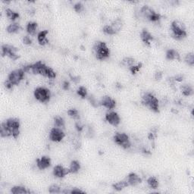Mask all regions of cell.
Instances as JSON below:
<instances>
[{
	"label": "cell",
	"instance_id": "4fadbf2b",
	"mask_svg": "<svg viewBox=\"0 0 194 194\" xmlns=\"http://www.w3.org/2000/svg\"><path fill=\"white\" fill-rule=\"evenodd\" d=\"M36 161L37 167L40 170L48 169L51 165V159L48 156H42L40 158H37Z\"/></svg>",
	"mask_w": 194,
	"mask_h": 194
},
{
	"label": "cell",
	"instance_id": "60d3db41",
	"mask_svg": "<svg viewBox=\"0 0 194 194\" xmlns=\"http://www.w3.org/2000/svg\"><path fill=\"white\" fill-rule=\"evenodd\" d=\"M32 68V64H28V65H25L22 68L24 72H29Z\"/></svg>",
	"mask_w": 194,
	"mask_h": 194
},
{
	"label": "cell",
	"instance_id": "ffe728a7",
	"mask_svg": "<svg viewBox=\"0 0 194 194\" xmlns=\"http://www.w3.org/2000/svg\"><path fill=\"white\" fill-rule=\"evenodd\" d=\"M38 27V24L36 22L30 21L27 24V31L29 34L35 35L37 31V29Z\"/></svg>",
	"mask_w": 194,
	"mask_h": 194
},
{
	"label": "cell",
	"instance_id": "6da1fadb",
	"mask_svg": "<svg viewBox=\"0 0 194 194\" xmlns=\"http://www.w3.org/2000/svg\"><path fill=\"white\" fill-rule=\"evenodd\" d=\"M31 71L34 74H40L50 79L56 78V72L40 61L32 64Z\"/></svg>",
	"mask_w": 194,
	"mask_h": 194
},
{
	"label": "cell",
	"instance_id": "9a60e30c",
	"mask_svg": "<svg viewBox=\"0 0 194 194\" xmlns=\"http://www.w3.org/2000/svg\"><path fill=\"white\" fill-rule=\"evenodd\" d=\"M126 180L128 183L129 186H136L142 182V179L140 178L137 174H135V173L134 172L130 173V174L127 175Z\"/></svg>",
	"mask_w": 194,
	"mask_h": 194
},
{
	"label": "cell",
	"instance_id": "277c9868",
	"mask_svg": "<svg viewBox=\"0 0 194 194\" xmlns=\"http://www.w3.org/2000/svg\"><path fill=\"white\" fill-rule=\"evenodd\" d=\"M93 50H94L96 58L99 60H105L109 57L110 50L106 46V43L104 42H96L93 46Z\"/></svg>",
	"mask_w": 194,
	"mask_h": 194
},
{
	"label": "cell",
	"instance_id": "b9f144b4",
	"mask_svg": "<svg viewBox=\"0 0 194 194\" xmlns=\"http://www.w3.org/2000/svg\"><path fill=\"white\" fill-rule=\"evenodd\" d=\"M70 193H84V192H83V190L75 188V189H73L72 190H71Z\"/></svg>",
	"mask_w": 194,
	"mask_h": 194
},
{
	"label": "cell",
	"instance_id": "7bdbcfd3",
	"mask_svg": "<svg viewBox=\"0 0 194 194\" xmlns=\"http://www.w3.org/2000/svg\"><path fill=\"white\" fill-rule=\"evenodd\" d=\"M69 87H70V83H69L68 81H64V83H63V89L65 90H68Z\"/></svg>",
	"mask_w": 194,
	"mask_h": 194
},
{
	"label": "cell",
	"instance_id": "5bb4252c",
	"mask_svg": "<svg viewBox=\"0 0 194 194\" xmlns=\"http://www.w3.org/2000/svg\"><path fill=\"white\" fill-rule=\"evenodd\" d=\"M99 104L103 106L108 109H113L116 106V102L112 98L109 96H105L103 97L102 100L100 101Z\"/></svg>",
	"mask_w": 194,
	"mask_h": 194
},
{
	"label": "cell",
	"instance_id": "ab89813d",
	"mask_svg": "<svg viewBox=\"0 0 194 194\" xmlns=\"http://www.w3.org/2000/svg\"><path fill=\"white\" fill-rule=\"evenodd\" d=\"M161 78H162V72H156V74H155V79H156V80H161Z\"/></svg>",
	"mask_w": 194,
	"mask_h": 194
},
{
	"label": "cell",
	"instance_id": "ba28073f",
	"mask_svg": "<svg viewBox=\"0 0 194 194\" xmlns=\"http://www.w3.org/2000/svg\"><path fill=\"white\" fill-rule=\"evenodd\" d=\"M113 140L116 144L121 146L124 149H128L131 146L128 135L125 133H116L113 137Z\"/></svg>",
	"mask_w": 194,
	"mask_h": 194
},
{
	"label": "cell",
	"instance_id": "5b68a950",
	"mask_svg": "<svg viewBox=\"0 0 194 194\" xmlns=\"http://www.w3.org/2000/svg\"><path fill=\"white\" fill-rule=\"evenodd\" d=\"M171 29L172 31V37L176 40H182L187 37L185 25L179 21H174L171 23Z\"/></svg>",
	"mask_w": 194,
	"mask_h": 194
},
{
	"label": "cell",
	"instance_id": "d6a6232c",
	"mask_svg": "<svg viewBox=\"0 0 194 194\" xmlns=\"http://www.w3.org/2000/svg\"><path fill=\"white\" fill-rule=\"evenodd\" d=\"M49 192L50 193H61V187L56 184H53V185L50 186V187L49 188Z\"/></svg>",
	"mask_w": 194,
	"mask_h": 194
},
{
	"label": "cell",
	"instance_id": "7c38bea8",
	"mask_svg": "<svg viewBox=\"0 0 194 194\" xmlns=\"http://www.w3.org/2000/svg\"><path fill=\"white\" fill-rule=\"evenodd\" d=\"M70 173V169H65L61 165H56L53 169V175L59 178H62Z\"/></svg>",
	"mask_w": 194,
	"mask_h": 194
},
{
	"label": "cell",
	"instance_id": "ac0fdd59",
	"mask_svg": "<svg viewBox=\"0 0 194 194\" xmlns=\"http://www.w3.org/2000/svg\"><path fill=\"white\" fill-rule=\"evenodd\" d=\"M166 59L169 60H178L180 61V54L174 49H169L166 52Z\"/></svg>",
	"mask_w": 194,
	"mask_h": 194
},
{
	"label": "cell",
	"instance_id": "3957f363",
	"mask_svg": "<svg viewBox=\"0 0 194 194\" xmlns=\"http://www.w3.org/2000/svg\"><path fill=\"white\" fill-rule=\"evenodd\" d=\"M142 103L154 112H159V102L153 93H144L142 97Z\"/></svg>",
	"mask_w": 194,
	"mask_h": 194
},
{
	"label": "cell",
	"instance_id": "2e32d148",
	"mask_svg": "<svg viewBox=\"0 0 194 194\" xmlns=\"http://www.w3.org/2000/svg\"><path fill=\"white\" fill-rule=\"evenodd\" d=\"M140 37H141V40L143 43H145L147 46H149L150 45V42L153 40V37L150 34L149 32L146 29H143L142 30L141 33H140Z\"/></svg>",
	"mask_w": 194,
	"mask_h": 194
},
{
	"label": "cell",
	"instance_id": "f35d334b",
	"mask_svg": "<svg viewBox=\"0 0 194 194\" xmlns=\"http://www.w3.org/2000/svg\"><path fill=\"white\" fill-rule=\"evenodd\" d=\"M75 127H76V129H77V131L80 132L82 130H83V126L81 125V124H80V123L79 122V121H77V122H76V124H75Z\"/></svg>",
	"mask_w": 194,
	"mask_h": 194
},
{
	"label": "cell",
	"instance_id": "f1b7e54d",
	"mask_svg": "<svg viewBox=\"0 0 194 194\" xmlns=\"http://www.w3.org/2000/svg\"><path fill=\"white\" fill-rule=\"evenodd\" d=\"M6 15H7V17L12 21H14L15 19H17V17H19L18 13L14 12V11L11 10V9H6Z\"/></svg>",
	"mask_w": 194,
	"mask_h": 194
},
{
	"label": "cell",
	"instance_id": "ee69618b",
	"mask_svg": "<svg viewBox=\"0 0 194 194\" xmlns=\"http://www.w3.org/2000/svg\"><path fill=\"white\" fill-rule=\"evenodd\" d=\"M156 133H149V139L151 140H153L155 139V137H156Z\"/></svg>",
	"mask_w": 194,
	"mask_h": 194
},
{
	"label": "cell",
	"instance_id": "83f0119b",
	"mask_svg": "<svg viewBox=\"0 0 194 194\" xmlns=\"http://www.w3.org/2000/svg\"><path fill=\"white\" fill-rule=\"evenodd\" d=\"M135 60L131 57H125L122 61H121V65L125 66V67H131L134 65Z\"/></svg>",
	"mask_w": 194,
	"mask_h": 194
},
{
	"label": "cell",
	"instance_id": "cb8c5ba5",
	"mask_svg": "<svg viewBox=\"0 0 194 194\" xmlns=\"http://www.w3.org/2000/svg\"><path fill=\"white\" fill-rule=\"evenodd\" d=\"M70 172L73 173V174H75L79 171V170L80 169V164L78 161L77 160H74L71 162L70 165Z\"/></svg>",
	"mask_w": 194,
	"mask_h": 194
},
{
	"label": "cell",
	"instance_id": "836d02e7",
	"mask_svg": "<svg viewBox=\"0 0 194 194\" xmlns=\"http://www.w3.org/2000/svg\"><path fill=\"white\" fill-rule=\"evenodd\" d=\"M77 94L79 95L80 96H81L82 98H86L87 96V88L84 87H79V89L77 90Z\"/></svg>",
	"mask_w": 194,
	"mask_h": 194
},
{
	"label": "cell",
	"instance_id": "8d00e7d4",
	"mask_svg": "<svg viewBox=\"0 0 194 194\" xmlns=\"http://www.w3.org/2000/svg\"><path fill=\"white\" fill-rule=\"evenodd\" d=\"M74 9L76 12H81L82 11H83L84 7H83V5L81 2H77L74 5Z\"/></svg>",
	"mask_w": 194,
	"mask_h": 194
},
{
	"label": "cell",
	"instance_id": "8fae6325",
	"mask_svg": "<svg viewBox=\"0 0 194 194\" xmlns=\"http://www.w3.org/2000/svg\"><path fill=\"white\" fill-rule=\"evenodd\" d=\"M106 119L110 124L113 126H118L121 122L120 116L115 111H109L106 113Z\"/></svg>",
	"mask_w": 194,
	"mask_h": 194
},
{
	"label": "cell",
	"instance_id": "d6986e66",
	"mask_svg": "<svg viewBox=\"0 0 194 194\" xmlns=\"http://www.w3.org/2000/svg\"><path fill=\"white\" fill-rule=\"evenodd\" d=\"M156 12L153 9H151L150 7H149L148 6H144L142 7L141 9V13L143 15V17L147 18L148 20H149V18L151 17V16L153 15L154 13Z\"/></svg>",
	"mask_w": 194,
	"mask_h": 194
},
{
	"label": "cell",
	"instance_id": "4dcf8cb0",
	"mask_svg": "<svg viewBox=\"0 0 194 194\" xmlns=\"http://www.w3.org/2000/svg\"><path fill=\"white\" fill-rule=\"evenodd\" d=\"M185 60L186 63L187 64H189L190 66H193L194 65V54L193 52L187 53L185 56Z\"/></svg>",
	"mask_w": 194,
	"mask_h": 194
},
{
	"label": "cell",
	"instance_id": "44dd1931",
	"mask_svg": "<svg viewBox=\"0 0 194 194\" xmlns=\"http://www.w3.org/2000/svg\"><path fill=\"white\" fill-rule=\"evenodd\" d=\"M11 193L14 194H23V193H30L31 192L27 190L25 187L21 186H15L11 189Z\"/></svg>",
	"mask_w": 194,
	"mask_h": 194
},
{
	"label": "cell",
	"instance_id": "e575fe53",
	"mask_svg": "<svg viewBox=\"0 0 194 194\" xmlns=\"http://www.w3.org/2000/svg\"><path fill=\"white\" fill-rule=\"evenodd\" d=\"M103 32L105 33L108 35H114L116 34L115 32L114 31V30L112 29L111 25H106L104 27H103Z\"/></svg>",
	"mask_w": 194,
	"mask_h": 194
},
{
	"label": "cell",
	"instance_id": "f546056e",
	"mask_svg": "<svg viewBox=\"0 0 194 194\" xmlns=\"http://www.w3.org/2000/svg\"><path fill=\"white\" fill-rule=\"evenodd\" d=\"M54 124L56 127H59V128H64V121L61 117H56L54 118Z\"/></svg>",
	"mask_w": 194,
	"mask_h": 194
},
{
	"label": "cell",
	"instance_id": "52a82bcc",
	"mask_svg": "<svg viewBox=\"0 0 194 194\" xmlns=\"http://www.w3.org/2000/svg\"><path fill=\"white\" fill-rule=\"evenodd\" d=\"M34 97L40 103H46L50 100L51 93L46 87H37L34 90Z\"/></svg>",
	"mask_w": 194,
	"mask_h": 194
},
{
	"label": "cell",
	"instance_id": "74e56055",
	"mask_svg": "<svg viewBox=\"0 0 194 194\" xmlns=\"http://www.w3.org/2000/svg\"><path fill=\"white\" fill-rule=\"evenodd\" d=\"M23 43L25 45H30L32 43V40L30 38V37L25 36L23 38Z\"/></svg>",
	"mask_w": 194,
	"mask_h": 194
},
{
	"label": "cell",
	"instance_id": "7a4b0ae2",
	"mask_svg": "<svg viewBox=\"0 0 194 194\" xmlns=\"http://www.w3.org/2000/svg\"><path fill=\"white\" fill-rule=\"evenodd\" d=\"M24 72L23 69H17V70L12 71L9 74L8 77V80L5 82V87L7 89L10 90L12 88L13 86L18 85L20 82L24 79Z\"/></svg>",
	"mask_w": 194,
	"mask_h": 194
},
{
	"label": "cell",
	"instance_id": "4316f807",
	"mask_svg": "<svg viewBox=\"0 0 194 194\" xmlns=\"http://www.w3.org/2000/svg\"><path fill=\"white\" fill-rule=\"evenodd\" d=\"M180 89H181V92L184 96H191V95L193 94V88H192L190 86L185 84L182 86V87H180Z\"/></svg>",
	"mask_w": 194,
	"mask_h": 194
},
{
	"label": "cell",
	"instance_id": "d4e9b609",
	"mask_svg": "<svg viewBox=\"0 0 194 194\" xmlns=\"http://www.w3.org/2000/svg\"><path fill=\"white\" fill-rule=\"evenodd\" d=\"M20 29H21V26L19 25V24L14 23V24H11L10 25L8 26L7 28H6V30H7L8 33H17V32H18Z\"/></svg>",
	"mask_w": 194,
	"mask_h": 194
},
{
	"label": "cell",
	"instance_id": "1f68e13d",
	"mask_svg": "<svg viewBox=\"0 0 194 194\" xmlns=\"http://www.w3.org/2000/svg\"><path fill=\"white\" fill-rule=\"evenodd\" d=\"M68 114L73 119H79L80 118V115H79L78 111L75 109H71L68 111Z\"/></svg>",
	"mask_w": 194,
	"mask_h": 194
},
{
	"label": "cell",
	"instance_id": "7402d4cb",
	"mask_svg": "<svg viewBox=\"0 0 194 194\" xmlns=\"http://www.w3.org/2000/svg\"><path fill=\"white\" fill-rule=\"evenodd\" d=\"M128 186L129 184L127 180H126V179L124 180H121V181L116 183V184H112L113 189H114V190H117V191H121V190H122L123 189L125 188V187H127Z\"/></svg>",
	"mask_w": 194,
	"mask_h": 194
},
{
	"label": "cell",
	"instance_id": "30bf717a",
	"mask_svg": "<svg viewBox=\"0 0 194 194\" xmlns=\"http://www.w3.org/2000/svg\"><path fill=\"white\" fill-rule=\"evenodd\" d=\"M65 134L59 127H53L49 134V139L53 142H60L63 140Z\"/></svg>",
	"mask_w": 194,
	"mask_h": 194
},
{
	"label": "cell",
	"instance_id": "603a6c76",
	"mask_svg": "<svg viewBox=\"0 0 194 194\" xmlns=\"http://www.w3.org/2000/svg\"><path fill=\"white\" fill-rule=\"evenodd\" d=\"M111 27L114 30V31L115 32V33H118L121 30V29L122 28L123 26V22L121 19H117V20L114 21L111 23Z\"/></svg>",
	"mask_w": 194,
	"mask_h": 194
},
{
	"label": "cell",
	"instance_id": "9c48e42d",
	"mask_svg": "<svg viewBox=\"0 0 194 194\" xmlns=\"http://www.w3.org/2000/svg\"><path fill=\"white\" fill-rule=\"evenodd\" d=\"M17 49L10 45H3L2 46V56H9L11 59L15 61L19 58L17 55Z\"/></svg>",
	"mask_w": 194,
	"mask_h": 194
},
{
	"label": "cell",
	"instance_id": "e0dca14e",
	"mask_svg": "<svg viewBox=\"0 0 194 194\" xmlns=\"http://www.w3.org/2000/svg\"><path fill=\"white\" fill-rule=\"evenodd\" d=\"M49 31L47 30H43V31H40V33L37 34V40H38L39 43L42 46H45L46 44H47L49 43V40L46 39V35L48 34Z\"/></svg>",
	"mask_w": 194,
	"mask_h": 194
},
{
	"label": "cell",
	"instance_id": "484cf974",
	"mask_svg": "<svg viewBox=\"0 0 194 194\" xmlns=\"http://www.w3.org/2000/svg\"><path fill=\"white\" fill-rule=\"evenodd\" d=\"M147 184L151 189H157L158 185H159L158 180L155 177H149L148 180H147Z\"/></svg>",
	"mask_w": 194,
	"mask_h": 194
},
{
	"label": "cell",
	"instance_id": "8992f818",
	"mask_svg": "<svg viewBox=\"0 0 194 194\" xmlns=\"http://www.w3.org/2000/svg\"><path fill=\"white\" fill-rule=\"evenodd\" d=\"M2 124L6 126L9 131L11 132V134L14 139H17L20 134V121L17 118H9Z\"/></svg>",
	"mask_w": 194,
	"mask_h": 194
},
{
	"label": "cell",
	"instance_id": "d590c367",
	"mask_svg": "<svg viewBox=\"0 0 194 194\" xmlns=\"http://www.w3.org/2000/svg\"><path fill=\"white\" fill-rule=\"evenodd\" d=\"M142 65H143V64H142V63H139V64H137V65H134V64L133 66H131V67L129 68V69H130V71L131 72L132 74H137V73L139 71H140V69L141 68Z\"/></svg>",
	"mask_w": 194,
	"mask_h": 194
}]
</instances>
